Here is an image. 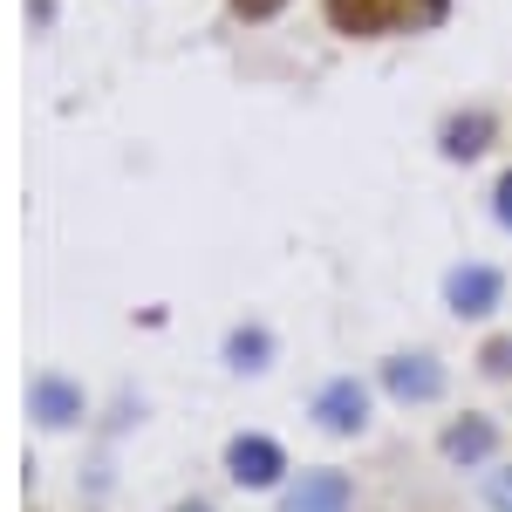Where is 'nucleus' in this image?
<instances>
[{
	"mask_svg": "<svg viewBox=\"0 0 512 512\" xmlns=\"http://www.w3.org/2000/svg\"><path fill=\"white\" fill-rule=\"evenodd\" d=\"M171 512H212V506H205V499H185V506H171Z\"/></svg>",
	"mask_w": 512,
	"mask_h": 512,
	"instance_id": "nucleus-13",
	"label": "nucleus"
},
{
	"mask_svg": "<svg viewBox=\"0 0 512 512\" xmlns=\"http://www.w3.org/2000/svg\"><path fill=\"white\" fill-rule=\"evenodd\" d=\"M383 390L396 396V403H437L444 396V362L437 355H390L383 362Z\"/></svg>",
	"mask_w": 512,
	"mask_h": 512,
	"instance_id": "nucleus-6",
	"label": "nucleus"
},
{
	"mask_svg": "<svg viewBox=\"0 0 512 512\" xmlns=\"http://www.w3.org/2000/svg\"><path fill=\"white\" fill-rule=\"evenodd\" d=\"M267 355H274V335L267 328H233L226 335V362L233 369H267Z\"/></svg>",
	"mask_w": 512,
	"mask_h": 512,
	"instance_id": "nucleus-8",
	"label": "nucleus"
},
{
	"mask_svg": "<svg viewBox=\"0 0 512 512\" xmlns=\"http://www.w3.org/2000/svg\"><path fill=\"white\" fill-rule=\"evenodd\" d=\"M226 472H233V485L267 492V485H280V478H287V451H280L267 431H239L233 444H226Z\"/></svg>",
	"mask_w": 512,
	"mask_h": 512,
	"instance_id": "nucleus-2",
	"label": "nucleus"
},
{
	"mask_svg": "<svg viewBox=\"0 0 512 512\" xmlns=\"http://www.w3.org/2000/svg\"><path fill=\"white\" fill-rule=\"evenodd\" d=\"M280 512H355V478L335 465H315L280 492Z\"/></svg>",
	"mask_w": 512,
	"mask_h": 512,
	"instance_id": "nucleus-3",
	"label": "nucleus"
},
{
	"mask_svg": "<svg viewBox=\"0 0 512 512\" xmlns=\"http://www.w3.org/2000/svg\"><path fill=\"white\" fill-rule=\"evenodd\" d=\"M444 301H451V315H465V321H485L499 301H506V274L499 267H458V274L444 280Z\"/></svg>",
	"mask_w": 512,
	"mask_h": 512,
	"instance_id": "nucleus-5",
	"label": "nucleus"
},
{
	"mask_svg": "<svg viewBox=\"0 0 512 512\" xmlns=\"http://www.w3.org/2000/svg\"><path fill=\"white\" fill-rule=\"evenodd\" d=\"M28 410H35L48 431H62V424H76L82 417V390L69 376H35V390H28Z\"/></svg>",
	"mask_w": 512,
	"mask_h": 512,
	"instance_id": "nucleus-7",
	"label": "nucleus"
},
{
	"mask_svg": "<svg viewBox=\"0 0 512 512\" xmlns=\"http://www.w3.org/2000/svg\"><path fill=\"white\" fill-rule=\"evenodd\" d=\"M499 444H506V431H499V417H451L444 424V437H437V451L451 458V465H465V472H478V465H492L499 458Z\"/></svg>",
	"mask_w": 512,
	"mask_h": 512,
	"instance_id": "nucleus-4",
	"label": "nucleus"
},
{
	"mask_svg": "<svg viewBox=\"0 0 512 512\" xmlns=\"http://www.w3.org/2000/svg\"><path fill=\"white\" fill-rule=\"evenodd\" d=\"M478 376H492V383H512V335H492V342L478 349Z\"/></svg>",
	"mask_w": 512,
	"mask_h": 512,
	"instance_id": "nucleus-10",
	"label": "nucleus"
},
{
	"mask_svg": "<svg viewBox=\"0 0 512 512\" xmlns=\"http://www.w3.org/2000/svg\"><path fill=\"white\" fill-rule=\"evenodd\" d=\"M499 226H506V233H512V171H506V178H499Z\"/></svg>",
	"mask_w": 512,
	"mask_h": 512,
	"instance_id": "nucleus-11",
	"label": "nucleus"
},
{
	"mask_svg": "<svg viewBox=\"0 0 512 512\" xmlns=\"http://www.w3.org/2000/svg\"><path fill=\"white\" fill-rule=\"evenodd\" d=\"M485 130H492V117H458L451 130H444V137H451L444 151H451V158H472V151H485V144H478Z\"/></svg>",
	"mask_w": 512,
	"mask_h": 512,
	"instance_id": "nucleus-9",
	"label": "nucleus"
},
{
	"mask_svg": "<svg viewBox=\"0 0 512 512\" xmlns=\"http://www.w3.org/2000/svg\"><path fill=\"white\" fill-rule=\"evenodd\" d=\"M308 417H315L328 437H362L369 431V383H355V376H328L308 403Z\"/></svg>",
	"mask_w": 512,
	"mask_h": 512,
	"instance_id": "nucleus-1",
	"label": "nucleus"
},
{
	"mask_svg": "<svg viewBox=\"0 0 512 512\" xmlns=\"http://www.w3.org/2000/svg\"><path fill=\"white\" fill-rule=\"evenodd\" d=\"M239 14H253V21H260V14H274V7H287V0H233Z\"/></svg>",
	"mask_w": 512,
	"mask_h": 512,
	"instance_id": "nucleus-12",
	"label": "nucleus"
}]
</instances>
